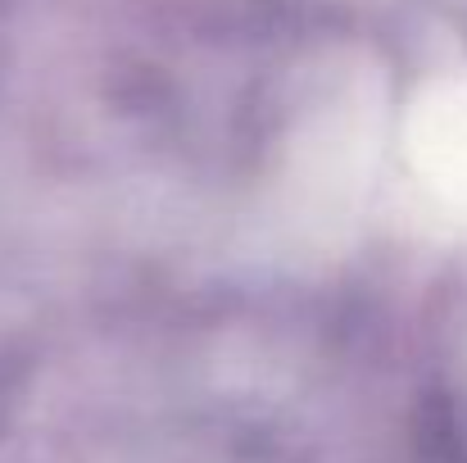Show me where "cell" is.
<instances>
[{
  "label": "cell",
  "mask_w": 467,
  "mask_h": 463,
  "mask_svg": "<svg viewBox=\"0 0 467 463\" xmlns=\"http://www.w3.org/2000/svg\"><path fill=\"white\" fill-rule=\"evenodd\" d=\"M404 154L445 209L467 214V78H441L409 105Z\"/></svg>",
  "instance_id": "cell-2"
},
{
  "label": "cell",
  "mask_w": 467,
  "mask_h": 463,
  "mask_svg": "<svg viewBox=\"0 0 467 463\" xmlns=\"http://www.w3.org/2000/svg\"><path fill=\"white\" fill-rule=\"evenodd\" d=\"M377 154V96L372 87H345L322 100L296 132L291 186L313 223H336L363 195Z\"/></svg>",
  "instance_id": "cell-1"
}]
</instances>
